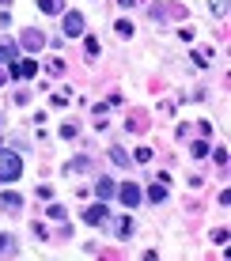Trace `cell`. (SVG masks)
Listing matches in <instances>:
<instances>
[{
	"label": "cell",
	"instance_id": "obj_9",
	"mask_svg": "<svg viewBox=\"0 0 231 261\" xmlns=\"http://www.w3.org/2000/svg\"><path fill=\"white\" fill-rule=\"evenodd\" d=\"M0 204H4V208H12V212H23V197H19V193H0Z\"/></svg>",
	"mask_w": 231,
	"mask_h": 261
},
{
	"label": "cell",
	"instance_id": "obj_3",
	"mask_svg": "<svg viewBox=\"0 0 231 261\" xmlns=\"http://www.w3.org/2000/svg\"><path fill=\"white\" fill-rule=\"evenodd\" d=\"M19 46H23L27 53H38L42 46H46V34H42V31H34V27H31V31H23V34H19Z\"/></svg>",
	"mask_w": 231,
	"mask_h": 261
},
{
	"label": "cell",
	"instance_id": "obj_1",
	"mask_svg": "<svg viewBox=\"0 0 231 261\" xmlns=\"http://www.w3.org/2000/svg\"><path fill=\"white\" fill-rule=\"evenodd\" d=\"M19 174H23V159H19V151L0 148V186L19 182Z\"/></svg>",
	"mask_w": 231,
	"mask_h": 261
},
{
	"label": "cell",
	"instance_id": "obj_4",
	"mask_svg": "<svg viewBox=\"0 0 231 261\" xmlns=\"http://www.w3.org/2000/svg\"><path fill=\"white\" fill-rule=\"evenodd\" d=\"M34 72H38V61H12L8 65V76H15V80H31Z\"/></svg>",
	"mask_w": 231,
	"mask_h": 261
},
{
	"label": "cell",
	"instance_id": "obj_18",
	"mask_svg": "<svg viewBox=\"0 0 231 261\" xmlns=\"http://www.w3.org/2000/svg\"><path fill=\"white\" fill-rule=\"evenodd\" d=\"M4 80H8V72H4V68H0V84H4Z\"/></svg>",
	"mask_w": 231,
	"mask_h": 261
},
{
	"label": "cell",
	"instance_id": "obj_16",
	"mask_svg": "<svg viewBox=\"0 0 231 261\" xmlns=\"http://www.w3.org/2000/svg\"><path fill=\"white\" fill-rule=\"evenodd\" d=\"M49 220H65V208H61V204H49Z\"/></svg>",
	"mask_w": 231,
	"mask_h": 261
},
{
	"label": "cell",
	"instance_id": "obj_7",
	"mask_svg": "<svg viewBox=\"0 0 231 261\" xmlns=\"http://www.w3.org/2000/svg\"><path fill=\"white\" fill-rule=\"evenodd\" d=\"M0 61H4V65H12V61H19V49H15V42L0 38Z\"/></svg>",
	"mask_w": 231,
	"mask_h": 261
},
{
	"label": "cell",
	"instance_id": "obj_6",
	"mask_svg": "<svg viewBox=\"0 0 231 261\" xmlns=\"http://www.w3.org/2000/svg\"><path fill=\"white\" fill-rule=\"evenodd\" d=\"M84 223H91V227H99V223H106V204H91V208L84 212Z\"/></svg>",
	"mask_w": 231,
	"mask_h": 261
},
{
	"label": "cell",
	"instance_id": "obj_14",
	"mask_svg": "<svg viewBox=\"0 0 231 261\" xmlns=\"http://www.w3.org/2000/svg\"><path fill=\"white\" fill-rule=\"evenodd\" d=\"M0 254H15V246H12V235H0Z\"/></svg>",
	"mask_w": 231,
	"mask_h": 261
},
{
	"label": "cell",
	"instance_id": "obj_5",
	"mask_svg": "<svg viewBox=\"0 0 231 261\" xmlns=\"http://www.w3.org/2000/svg\"><path fill=\"white\" fill-rule=\"evenodd\" d=\"M118 197H121V204H125V208H137V204H140V186H137V182L118 186Z\"/></svg>",
	"mask_w": 231,
	"mask_h": 261
},
{
	"label": "cell",
	"instance_id": "obj_10",
	"mask_svg": "<svg viewBox=\"0 0 231 261\" xmlns=\"http://www.w3.org/2000/svg\"><path fill=\"white\" fill-rule=\"evenodd\" d=\"M95 190H99V197H114V193H118V182H114V178H99Z\"/></svg>",
	"mask_w": 231,
	"mask_h": 261
},
{
	"label": "cell",
	"instance_id": "obj_17",
	"mask_svg": "<svg viewBox=\"0 0 231 261\" xmlns=\"http://www.w3.org/2000/svg\"><path fill=\"white\" fill-rule=\"evenodd\" d=\"M118 4H121V8H133V4H137V0H118Z\"/></svg>",
	"mask_w": 231,
	"mask_h": 261
},
{
	"label": "cell",
	"instance_id": "obj_12",
	"mask_svg": "<svg viewBox=\"0 0 231 261\" xmlns=\"http://www.w3.org/2000/svg\"><path fill=\"white\" fill-rule=\"evenodd\" d=\"M190 155H193V159H205V155H209V144H205V140H197V144L190 148Z\"/></svg>",
	"mask_w": 231,
	"mask_h": 261
},
{
	"label": "cell",
	"instance_id": "obj_13",
	"mask_svg": "<svg viewBox=\"0 0 231 261\" xmlns=\"http://www.w3.org/2000/svg\"><path fill=\"white\" fill-rule=\"evenodd\" d=\"M110 159H114V163H121V167H129V155L121 148H110Z\"/></svg>",
	"mask_w": 231,
	"mask_h": 261
},
{
	"label": "cell",
	"instance_id": "obj_8",
	"mask_svg": "<svg viewBox=\"0 0 231 261\" xmlns=\"http://www.w3.org/2000/svg\"><path fill=\"white\" fill-rule=\"evenodd\" d=\"M38 12L42 15H61L65 12V0H38Z\"/></svg>",
	"mask_w": 231,
	"mask_h": 261
},
{
	"label": "cell",
	"instance_id": "obj_11",
	"mask_svg": "<svg viewBox=\"0 0 231 261\" xmlns=\"http://www.w3.org/2000/svg\"><path fill=\"white\" fill-rule=\"evenodd\" d=\"M148 201H152V204L167 201V186H148Z\"/></svg>",
	"mask_w": 231,
	"mask_h": 261
},
{
	"label": "cell",
	"instance_id": "obj_15",
	"mask_svg": "<svg viewBox=\"0 0 231 261\" xmlns=\"http://www.w3.org/2000/svg\"><path fill=\"white\" fill-rule=\"evenodd\" d=\"M212 15H227V0H212Z\"/></svg>",
	"mask_w": 231,
	"mask_h": 261
},
{
	"label": "cell",
	"instance_id": "obj_2",
	"mask_svg": "<svg viewBox=\"0 0 231 261\" xmlns=\"http://www.w3.org/2000/svg\"><path fill=\"white\" fill-rule=\"evenodd\" d=\"M61 19H65V38H80V34L87 31V19H84V12H61Z\"/></svg>",
	"mask_w": 231,
	"mask_h": 261
}]
</instances>
